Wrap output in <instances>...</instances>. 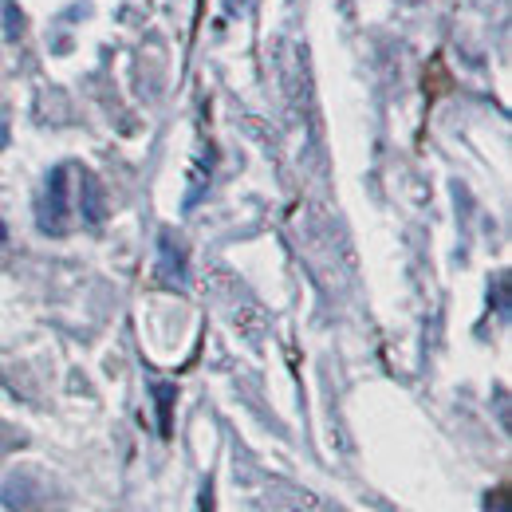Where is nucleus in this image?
<instances>
[{"label": "nucleus", "mask_w": 512, "mask_h": 512, "mask_svg": "<svg viewBox=\"0 0 512 512\" xmlns=\"http://www.w3.org/2000/svg\"><path fill=\"white\" fill-rule=\"evenodd\" d=\"M40 229L44 233H64L67 229V166L52 170L48 190L40 201Z\"/></svg>", "instance_id": "nucleus-1"}, {"label": "nucleus", "mask_w": 512, "mask_h": 512, "mask_svg": "<svg viewBox=\"0 0 512 512\" xmlns=\"http://www.w3.org/2000/svg\"><path fill=\"white\" fill-rule=\"evenodd\" d=\"M79 209L87 217V225H103L107 221V201H103V186L95 174H83V186H79Z\"/></svg>", "instance_id": "nucleus-2"}, {"label": "nucleus", "mask_w": 512, "mask_h": 512, "mask_svg": "<svg viewBox=\"0 0 512 512\" xmlns=\"http://www.w3.org/2000/svg\"><path fill=\"white\" fill-rule=\"evenodd\" d=\"M174 386L158 383L154 386V398H158V414H162V434H170V402H174Z\"/></svg>", "instance_id": "nucleus-3"}, {"label": "nucleus", "mask_w": 512, "mask_h": 512, "mask_svg": "<svg viewBox=\"0 0 512 512\" xmlns=\"http://www.w3.org/2000/svg\"><path fill=\"white\" fill-rule=\"evenodd\" d=\"M4 16H8V20H4V24H8V36H16V32H20V28H24V20H16V16H20V12H16V4H12V0H8V4H4Z\"/></svg>", "instance_id": "nucleus-4"}, {"label": "nucleus", "mask_w": 512, "mask_h": 512, "mask_svg": "<svg viewBox=\"0 0 512 512\" xmlns=\"http://www.w3.org/2000/svg\"><path fill=\"white\" fill-rule=\"evenodd\" d=\"M489 512H509V501H505V493L489 497Z\"/></svg>", "instance_id": "nucleus-5"}, {"label": "nucleus", "mask_w": 512, "mask_h": 512, "mask_svg": "<svg viewBox=\"0 0 512 512\" xmlns=\"http://www.w3.org/2000/svg\"><path fill=\"white\" fill-rule=\"evenodd\" d=\"M4 237H8V229H4V221H0V245H4Z\"/></svg>", "instance_id": "nucleus-6"}]
</instances>
